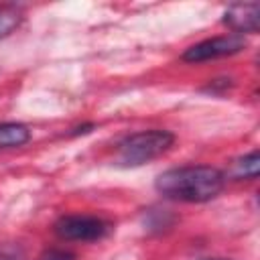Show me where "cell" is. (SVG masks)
Instances as JSON below:
<instances>
[{
    "label": "cell",
    "instance_id": "cell-1",
    "mask_svg": "<svg viewBox=\"0 0 260 260\" xmlns=\"http://www.w3.org/2000/svg\"><path fill=\"white\" fill-rule=\"evenodd\" d=\"M225 187V175L211 165H187L160 173L154 181L158 195L183 201L205 203L215 199Z\"/></svg>",
    "mask_w": 260,
    "mask_h": 260
},
{
    "label": "cell",
    "instance_id": "cell-2",
    "mask_svg": "<svg viewBox=\"0 0 260 260\" xmlns=\"http://www.w3.org/2000/svg\"><path fill=\"white\" fill-rule=\"evenodd\" d=\"M175 142V134L169 130H140L124 136L116 146V165L134 169L142 167L160 154H165Z\"/></svg>",
    "mask_w": 260,
    "mask_h": 260
},
{
    "label": "cell",
    "instance_id": "cell-3",
    "mask_svg": "<svg viewBox=\"0 0 260 260\" xmlns=\"http://www.w3.org/2000/svg\"><path fill=\"white\" fill-rule=\"evenodd\" d=\"M55 234L67 242H95L110 234L112 225L98 215H61L55 225Z\"/></svg>",
    "mask_w": 260,
    "mask_h": 260
},
{
    "label": "cell",
    "instance_id": "cell-4",
    "mask_svg": "<svg viewBox=\"0 0 260 260\" xmlns=\"http://www.w3.org/2000/svg\"><path fill=\"white\" fill-rule=\"evenodd\" d=\"M244 47H246L244 35L228 32V35H219V37L205 39L201 43L191 45L189 49H185V53L181 55V59L187 61V63H201V61H211V59L236 55Z\"/></svg>",
    "mask_w": 260,
    "mask_h": 260
},
{
    "label": "cell",
    "instance_id": "cell-5",
    "mask_svg": "<svg viewBox=\"0 0 260 260\" xmlns=\"http://www.w3.org/2000/svg\"><path fill=\"white\" fill-rule=\"evenodd\" d=\"M221 20L236 35H244V32L254 35V32H258V26H260V4L258 2L232 4L223 12V18Z\"/></svg>",
    "mask_w": 260,
    "mask_h": 260
},
{
    "label": "cell",
    "instance_id": "cell-6",
    "mask_svg": "<svg viewBox=\"0 0 260 260\" xmlns=\"http://www.w3.org/2000/svg\"><path fill=\"white\" fill-rule=\"evenodd\" d=\"M30 140V128L20 122H0V148H16Z\"/></svg>",
    "mask_w": 260,
    "mask_h": 260
},
{
    "label": "cell",
    "instance_id": "cell-7",
    "mask_svg": "<svg viewBox=\"0 0 260 260\" xmlns=\"http://www.w3.org/2000/svg\"><path fill=\"white\" fill-rule=\"evenodd\" d=\"M260 173V154L258 150H252L250 154H244L234 160L232 165V177L234 179H258Z\"/></svg>",
    "mask_w": 260,
    "mask_h": 260
},
{
    "label": "cell",
    "instance_id": "cell-8",
    "mask_svg": "<svg viewBox=\"0 0 260 260\" xmlns=\"http://www.w3.org/2000/svg\"><path fill=\"white\" fill-rule=\"evenodd\" d=\"M22 20V14L12 6H0V39L12 35Z\"/></svg>",
    "mask_w": 260,
    "mask_h": 260
},
{
    "label": "cell",
    "instance_id": "cell-9",
    "mask_svg": "<svg viewBox=\"0 0 260 260\" xmlns=\"http://www.w3.org/2000/svg\"><path fill=\"white\" fill-rule=\"evenodd\" d=\"M39 260H77V256L69 250H63V248H49L41 254Z\"/></svg>",
    "mask_w": 260,
    "mask_h": 260
},
{
    "label": "cell",
    "instance_id": "cell-10",
    "mask_svg": "<svg viewBox=\"0 0 260 260\" xmlns=\"http://www.w3.org/2000/svg\"><path fill=\"white\" fill-rule=\"evenodd\" d=\"M22 250L12 244H0V260H22Z\"/></svg>",
    "mask_w": 260,
    "mask_h": 260
},
{
    "label": "cell",
    "instance_id": "cell-11",
    "mask_svg": "<svg viewBox=\"0 0 260 260\" xmlns=\"http://www.w3.org/2000/svg\"><path fill=\"white\" fill-rule=\"evenodd\" d=\"M93 128H95L93 124H83V126H77V128H73L69 134H71V136H79V134H87V132H91Z\"/></svg>",
    "mask_w": 260,
    "mask_h": 260
},
{
    "label": "cell",
    "instance_id": "cell-12",
    "mask_svg": "<svg viewBox=\"0 0 260 260\" xmlns=\"http://www.w3.org/2000/svg\"><path fill=\"white\" fill-rule=\"evenodd\" d=\"M207 260H223V258H207Z\"/></svg>",
    "mask_w": 260,
    "mask_h": 260
}]
</instances>
